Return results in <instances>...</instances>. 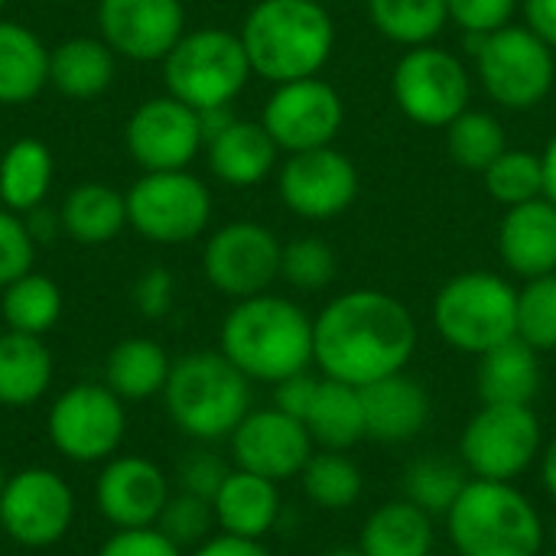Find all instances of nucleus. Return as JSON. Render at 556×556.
<instances>
[{
    "instance_id": "nucleus-1",
    "label": "nucleus",
    "mask_w": 556,
    "mask_h": 556,
    "mask_svg": "<svg viewBox=\"0 0 556 556\" xmlns=\"http://www.w3.org/2000/svg\"><path fill=\"white\" fill-rule=\"evenodd\" d=\"M417 352V319L384 290H349L313 319V365L323 378L368 388L407 371Z\"/></svg>"
},
{
    "instance_id": "nucleus-2",
    "label": "nucleus",
    "mask_w": 556,
    "mask_h": 556,
    "mask_svg": "<svg viewBox=\"0 0 556 556\" xmlns=\"http://www.w3.org/2000/svg\"><path fill=\"white\" fill-rule=\"evenodd\" d=\"M218 352L254 384H277L313 368V316L277 293L235 300L222 319Z\"/></svg>"
},
{
    "instance_id": "nucleus-3",
    "label": "nucleus",
    "mask_w": 556,
    "mask_h": 556,
    "mask_svg": "<svg viewBox=\"0 0 556 556\" xmlns=\"http://www.w3.org/2000/svg\"><path fill=\"white\" fill-rule=\"evenodd\" d=\"M238 36L251 72L270 85L319 75L336 49V23L323 0H257Z\"/></svg>"
},
{
    "instance_id": "nucleus-4",
    "label": "nucleus",
    "mask_w": 556,
    "mask_h": 556,
    "mask_svg": "<svg viewBox=\"0 0 556 556\" xmlns=\"http://www.w3.org/2000/svg\"><path fill=\"white\" fill-rule=\"evenodd\" d=\"M443 521L459 556H541L547 544L538 505L515 482L469 479Z\"/></svg>"
},
{
    "instance_id": "nucleus-5",
    "label": "nucleus",
    "mask_w": 556,
    "mask_h": 556,
    "mask_svg": "<svg viewBox=\"0 0 556 556\" xmlns=\"http://www.w3.org/2000/svg\"><path fill=\"white\" fill-rule=\"evenodd\" d=\"M163 404L186 437L199 443L228 440L251 414V381L222 352H189L173 362Z\"/></svg>"
},
{
    "instance_id": "nucleus-6",
    "label": "nucleus",
    "mask_w": 556,
    "mask_h": 556,
    "mask_svg": "<svg viewBox=\"0 0 556 556\" xmlns=\"http://www.w3.org/2000/svg\"><path fill=\"white\" fill-rule=\"evenodd\" d=\"M433 329L450 349L479 358L518 336V290L492 270L456 274L433 296Z\"/></svg>"
},
{
    "instance_id": "nucleus-7",
    "label": "nucleus",
    "mask_w": 556,
    "mask_h": 556,
    "mask_svg": "<svg viewBox=\"0 0 556 556\" xmlns=\"http://www.w3.org/2000/svg\"><path fill=\"white\" fill-rule=\"evenodd\" d=\"M251 75L254 72L241 36L218 26L186 29L182 39L163 59L166 94L179 98L199 114L231 108Z\"/></svg>"
},
{
    "instance_id": "nucleus-8",
    "label": "nucleus",
    "mask_w": 556,
    "mask_h": 556,
    "mask_svg": "<svg viewBox=\"0 0 556 556\" xmlns=\"http://www.w3.org/2000/svg\"><path fill=\"white\" fill-rule=\"evenodd\" d=\"M469 39L479 81L505 111H531L554 91L556 52L531 26L508 23Z\"/></svg>"
},
{
    "instance_id": "nucleus-9",
    "label": "nucleus",
    "mask_w": 556,
    "mask_h": 556,
    "mask_svg": "<svg viewBox=\"0 0 556 556\" xmlns=\"http://www.w3.org/2000/svg\"><path fill=\"white\" fill-rule=\"evenodd\" d=\"M544 443L534 407L482 404L459 433V463L472 479L518 482L538 466Z\"/></svg>"
},
{
    "instance_id": "nucleus-10",
    "label": "nucleus",
    "mask_w": 556,
    "mask_h": 556,
    "mask_svg": "<svg viewBox=\"0 0 556 556\" xmlns=\"http://www.w3.org/2000/svg\"><path fill=\"white\" fill-rule=\"evenodd\" d=\"M124 195L127 225L150 244H189L212 222V192L189 169L143 173Z\"/></svg>"
},
{
    "instance_id": "nucleus-11",
    "label": "nucleus",
    "mask_w": 556,
    "mask_h": 556,
    "mask_svg": "<svg viewBox=\"0 0 556 556\" xmlns=\"http://www.w3.org/2000/svg\"><path fill=\"white\" fill-rule=\"evenodd\" d=\"M391 98L407 121L443 130L469 108L472 75L450 49L414 46L391 72Z\"/></svg>"
},
{
    "instance_id": "nucleus-12",
    "label": "nucleus",
    "mask_w": 556,
    "mask_h": 556,
    "mask_svg": "<svg viewBox=\"0 0 556 556\" xmlns=\"http://www.w3.org/2000/svg\"><path fill=\"white\" fill-rule=\"evenodd\" d=\"M49 440L52 446L78 466L108 463L117 456L127 437L124 401L108 384H72L49 407Z\"/></svg>"
},
{
    "instance_id": "nucleus-13",
    "label": "nucleus",
    "mask_w": 556,
    "mask_h": 556,
    "mask_svg": "<svg viewBox=\"0 0 556 556\" xmlns=\"http://www.w3.org/2000/svg\"><path fill=\"white\" fill-rule=\"evenodd\" d=\"M280 238L261 222H228L202 248L205 280L231 300L267 293L280 280Z\"/></svg>"
},
{
    "instance_id": "nucleus-14",
    "label": "nucleus",
    "mask_w": 556,
    "mask_h": 556,
    "mask_svg": "<svg viewBox=\"0 0 556 556\" xmlns=\"http://www.w3.org/2000/svg\"><path fill=\"white\" fill-rule=\"evenodd\" d=\"M264 130L274 137L280 153H303L332 147L345 124L342 94L319 75L274 85L261 111Z\"/></svg>"
},
{
    "instance_id": "nucleus-15",
    "label": "nucleus",
    "mask_w": 556,
    "mask_h": 556,
    "mask_svg": "<svg viewBox=\"0 0 556 556\" xmlns=\"http://www.w3.org/2000/svg\"><path fill=\"white\" fill-rule=\"evenodd\" d=\"M75 521V495L68 482L52 469H23L7 479L0 495L3 534L29 551L59 544Z\"/></svg>"
},
{
    "instance_id": "nucleus-16",
    "label": "nucleus",
    "mask_w": 556,
    "mask_h": 556,
    "mask_svg": "<svg viewBox=\"0 0 556 556\" xmlns=\"http://www.w3.org/2000/svg\"><path fill=\"white\" fill-rule=\"evenodd\" d=\"M362 189L358 166L336 147L287 153L277 173V192L287 212L306 222H332L345 215Z\"/></svg>"
},
{
    "instance_id": "nucleus-17",
    "label": "nucleus",
    "mask_w": 556,
    "mask_h": 556,
    "mask_svg": "<svg viewBox=\"0 0 556 556\" xmlns=\"http://www.w3.org/2000/svg\"><path fill=\"white\" fill-rule=\"evenodd\" d=\"M124 147L143 173L189 169L205 150L202 114L173 94L147 98L127 117Z\"/></svg>"
},
{
    "instance_id": "nucleus-18",
    "label": "nucleus",
    "mask_w": 556,
    "mask_h": 556,
    "mask_svg": "<svg viewBox=\"0 0 556 556\" xmlns=\"http://www.w3.org/2000/svg\"><path fill=\"white\" fill-rule=\"evenodd\" d=\"M231 443V463L244 472L264 476L270 482H287L300 479L303 466L316 453V443L306 430L303 420L270 407H261L235 427L228 437Z\"/></svg>"
},
{
    "instance_id": "nucleus-19",
    "label": "nucleus",
    "mask_w": 556,
    "mask_h": 556,
    "mask_svg": "<svg viewBox=\"0 0 556 556\" xmlns=\"http://www.w3.org/2000/svg\"><path fill=\"white\" fill-rule=\"evenodd\" d=\"M98 29L127 62H163L186 33L182 0H98Z\"/></svg>"
},
{
    "instance_id": "nucleus-20",
    "label": "nucleus",
    "mask_w": 556,
    "mask_h": 556,
    "mask_svg": "<svg viewBox=\"0 0 556 556\" xmlns=\"http://www.w3.org/2000/svg\"><path fill=\"white\" fill-rule=\"evenodd\" d=\"M169 495L166 472L143 456H111L94 485V505L117 531L156 528Z\"/></svg>"
},
{
    "instance_id": "nucleus-21",
    "label": "nucleus",
    "mask_w": 556,
    "mask_h": 556,
    "mask_svg": "<svg viewBox=\"0 0 556 556\" xmlns=\"http://www.w3.org/2000/svg\"><path fill=\"white\" fill-rule=\"evenodd\" d=\"M365 404V440L397 446L417 440L433 414L430 391L407 371L388 375L362 388Z\"/></svg>"
},
{
    "instance_id": "nucleus-22",
    "label": "nucleus",
    "mask_w": 556,
    "mask_h": 556,
    "mask_svg": "<svg viewBox=\"0 0 556 556\" xmlns=\"http://www.w3.org/2000/svg\"><path fill=\"white\" fill-rule=\"evenodd\" d=\"M498 257L521 280L556 274V205L547 195L505 208L498 222Z\"/></svg>"
},
{
    "instance_id": "nucleus-23",
    "label": "nucleus",
    "mask_w": 556,
    "mask_h": 556,
    "mask_svg": "<svg viewBox=\"0 0 556 556\" xmlns=\"http://www.w3.org/2000/svg\"><path fill=\"white\" fill-rule=\"evenodd\" d=\"M205 160L218 182L231 189H251L274 173L280 160V147L274 143V137L264 130L261 121L235 117L231 124H225L218 134L205 140Z\"/></svg>"
},
{
    "instance_id": "nucleus-24",
    "label": "nucleus",
    "mask_w": 556,
    "mask_h": 556,
    "mask_svg": "<svg viewBox=\"0 0 556 556\" xmlns=\"http://www.w3.org/2000/svg\"><path fill=\"white\" fill-rule=\"evenodd\" d=\"M212 508H215V525L222 534L264 541L277 528L280 511H283L280 485L264 476L231 466L228 479L212 498Z\"/></svg>"
},
{
    "instance_id": "nucleus-25",
    "label": "nucleus",
    "mask_w": 556,
    "mask_h": 556,
    "mask_svg": "<svg viewBox=\"0 0 556 556\" xmlns=\"http://www.w3.org/2000/svg\"><path fill=\"white\" fill-rule=\"evenodd\" d=\"M541 384H544L541 352H534L518 336L479 355L476 391H479L482 404L534 407Z\"/></svg>"
},
{
    "instance_id": "nucleus-26",
    "label": "nucleus",
    "mask_w": 556,
    "mask_h": 556,
    "mask_svg": "<svg viewBox=\"0 0 556 556\" xmlns=\"http://www.w3.org/2000/svg\"><path fill=\"white\" fill-rule=\"evenodd\" d=\"M117 55L101 36H72L49 52V85L72 98L91 101L114 85Z\"/></svg>"
},
{
    "instance_id": "nucleus-27",
    "label": "nucleus",
    "mask_w": 556,
    "mask_h": 556,
    "mask_svg": "<svg viewBox=\"0 0 556 556\" xmlns=\"http://www.w3.org/2000/svg\"><path fill=\"white\" fill-rule=\"evenodd\" d=\"M437 518L410 505L407 498H394L378 505L358 534V551L365 556H430L437 544Z\"/></svg>"
},
{
    "instance_id": "nucleus-28",
    "label": "nucleus",
    "mask_w": 556,
    "mask_h": 556,
    "mask_svg": "<svg viewBox=\"0 0 556 556\" xmlns=\"http://www.w3.org/2000/svg\"><path fill=\"white\" fill-rule=\"evenodd\" d=\"M62 235L78 244H108L127 228V195L108 182H81L59 205Z\"/></svg>"
},
{
    "instance_id": "nucleus-29",
    "label": "nucleus",
    "mask_w": 556,
    "mask_h": 556,
    "mask_svg": "<svg viewBox=\"0 0 556 556\" xmlns=\"http://www.w3.org/2000/svg\"><path fill=\"white\" fill-rule=\"evenodd\" d=\"M316 450L349 453L365 440V404L362 388L332 381L319 375V388L313 397L309 414L303 417Z\"/></svg>"
},
{
    "instance_id": "nucleus-30",
    "label": "nucleus",
    "mask_w": 556,
    "mask_h": 556,
    "mask_svg": "<svg viewBox=\"0 0 556 556\" xmlns=\"http://www.w3.org/2000/svg\"><path fill=\"white\" fill-rule=\"evenodd\" d=\"M49 52L29 26L0 20V104H26L49 85Z\"/></svg>"
},
{
    "instance_id": "nucleus-31",
    "label": "nucleus",
    "mask_w": 556,
    "mask_h": 556,
    "mask_svg": "<svg viewBox=\"0 0 556 556\" xmlns=\"http://www.w3.org/2000/svg\"><path fill=\"white\" fill-rule=\"evenodd\" d=\"M52 384V352L39 336L7 329L0 336V404L33 407Z\"/></svg>"
},
{
    "instance_id": "nucleus-32",
    "label": "nucleus",
    "mask_w": 556,
    "mask_h": 556,
    "mask_svg": "<svg viewBox=\"0 0 556 556\" xmlns=\"http://www.w3.org/2000/svg\"><path fill=\"white\" fill-rule=\"evenodd\" d=\"M173 358L166 349L153 339L134 336L121 339L104 362V384L127 404V401H147L163 394L169 378Z\"/></svg>"
},
{
    "instance_id": "nucleus-33",
    "label": "nucleus",
    "mask_w": 556,
    "mask_h": 556,
    "mask_svg": "<svg viewBox=\"0 0 556 556\" xmlns=\"http://www.w3.org/2000/svg\"><path fill=\"white\" fill-rule=\"evenodd\" d=\"M55 176L52 150L36 137L13 140L0 156V205L26 215L49 199Z\"/></svg>"
},
{
    "instance_id": "nucleus-34",
    "label": "nucleus",
    "mask_w": 556,
    "mask_h": 556,
    "mask_svg": "<svg viewBox=\"0 0 556 556\" xmlns=\"http://www.w3.org/2000/svg\"><path fill=\"white\" fill-rule=\"evenodd\" d=\"M0 313L7 329L42 339L62 319V290L52 277L29 270L10 287H3Z\"/></svg>"
},
{
    "instance_id": "nucleus-35",
    "label": "nucleus",
    "mask_w": 556,
    "mask_h": 556,
    "mask_svg": "<svg viewBox=\"0 0 556 556\" xmlns=\"http://www.w3.org/2000/svg\"><path fill=\"white\" fill-rule=\"evenodd\" d=\"M365 3H368L371 26L384 39L404 49L433 42L450 23L446 0H365Z\"/></svg>"
},
{
    "instance_id": "nucleus-36",
    "label": "nucleus",
    "mask_w": 556,
    "mask_h": 556,
    "mask_svg": "<svg viewBox=\"0 0 556 556\" xmlns=\"http://www.w3.org/2000/svg\"><path fill=\"white\" fill-rule=\"evenodd\" d=\"M469 472L459 459H446L440 453L433 456H420L404 469L401 489L410 505H417L420 511H427L430 518H446L450 508L456 505V498L463 495V489L469 485Z\"/></svg>"
},
{
    "instance_id": "nucleus-37",
    "label": "nucleus",
    "mask_w": 556,
    "mask_h": 556,
    "mask_svg": "<svg viewBox=\"0 0 556 556\" xmlns=\"http://www.w3.org/2000/svg\"><path fill=\"white\" fill-rule=\"evenodd\" d=\"M300 489L309 505L323 511H345L358 505L365 492V476L355 459H349V453L316 450L300 472Z\"/></svg>"
},
{
    "instance_id": "nucleus-38",
    "label": "nucleus",
    "mask_w": 556,
    "mask_h": 556,
    "mask_svg": "<svg viewBox=\"0 0 556 556\" xmlns=\"http://www.w3.org/2000/svg\"><path fill=\"white\" fill-rule=\"evenodd\" d=\"M443 130H446V153H450V160L456 166L469 169V173H485L508 150L505 127L489 111L466 108Z\"/></svg>"
},
{
    "instance_id": "nucleus-39",
    "label": "nucleus",
    "mask_w": 556,
    "mask_h": 556,
    "mask_svg": "<svg viewBox=\"0 0 556 556\" xmlns=\"http://www.w3.org/2000/svg\"><path fill=\"white\" fill-rule=\"evenodd\" d=\"M485 192L505 205V208H515V205H525L531 199H541L544 195V160L541 153L534 150H518V147H508L485 173Z\"/></svg>"
},
{
    "instance_id": "nucleus-40",
    "label": "nucleus",
    "mask_w": 556,
    "mask_h": 556,
    "mask_svg": "<svg viewBox=\"0 0 556 556\" xmlns=\"http://www.w3.org/2000/svg\"><path fill=\"white\" fill-rule=\"evenodd\" d=\"M339 274V257L323 238H293L280 254V280L300 293L326 290Z\"/></svg>"
},
{
    "instance_id": "nucleus-41",
    "label": "nucleus",
    "mask_w": 556,
    "mask_h": 556,
    "mask_svg": "<svg viewBox=\"0 0 556 556\" xmlns=\"http://www.w3.org/2000/svg\"><path fill=\"white\" fill-rule=\"evenodd\" d=\"M518 339L534 352H556V274L525 280L518 290Z\"/></svg>"
},
{
    "instance_id": "nucleus-42",
    "label": "nucleus",
    "mask_w": 556,
    "mask_h": 556,
    "mask_svg": "<svg viewBox=\"0 0 556 556\" xmlns=\"http://www.w3.org/2000/svg\"><path fill=\"white\" fill-rule=\"evenodd\" d=\"M156 528L176 544V547H199V544H205L212 534H215V508H212V502L208 498H199V495H192V492H173L169 498H166V505H163V511H160V521H156Z\"/></svg>"
},
{
    "instance_id": "nucleus-43",
    "label": "nucleus",
    "mask_w": 556,
    "mask_h": 556,
    "mask_svg": "<svg viewBox=\"0 0 556 556\" xmlns=\"http://www.w3.org/2000/svg\"><path fill=\"white\" fill-rule=\"evenodd\" d=\"M36 264V241L23 215L0 205V290L29 274Z\"/></svg>"
},
{
    "instance_id": "nucleus-44",
    "label": "nucleus",
    "mask_w": 556,
    "mask_h": 556,
    "mask_svg": "<svg viewBox=\"0 0 556 556\" xmlns=\"http://www.w3.org/2000/svg\"><path fill=\"white\" fill-rule=\"evenodd\" d=\"M521 0H446L450 20L466 36H485L511 23Z\"/></svg>"
},
{
    "instance_id": "nucleus-45",
    "label": "nucleus",
    "mask_w": 556,
    "mask_h": 556,
    "mask_svg": "<svg viewBox=\"0 0 556 556\" xmlns=\"http://www.w3.org/2000/svg\"><path fill=\"white\" fill-rule=\"evenodd\" d=\"M228 472H231V466H228L225 459H218L215 453L199 450V453H189V456L182 459L176 479H179V489H182V492H192V495L212 502V498L218 495L222 482L228 479Z\"/></svg>"
},
{
    "instance_id": "nucleus-46",
    "label": "nucleus",
    "mask_w": 556,
    "mask_h": 556,
    "mask_svg": "<svg viewBox=\"0 0 556 556\" xmlns=\"http://www.w3.org/2000/svg\"><path fill=\"white\" fill-rule=\"evenodd\" d=\"M98 556H182V547H176L160 528H130L114 531Z\"/></svg>"
},
{
    "instance_id": "nucleus-47",
    "label": "nucleus",
    "mask_w": 556,
    "mask_h": 556,
    "mask_svg": "<svg viewBox=\"0 0 556 556\" xmlns=\"http://www.w3.org/2000/svg\"><path fill=\"white\" fill-rule=\"evenodd\" d=\"M134 303L147 319H163L176 303V277L166 267H150L134 283Z\"/></svg>"
},
{
    "instance_id": "nucleus-48",
    "label": "nucleus",
    "mask_w": 556,
    "mask_h": 556,
    "mask_svg": "<svg viewBox=\"0 0 556 556\" xmlns=\"http://www.w3.org/2000/svg\"><path fill=\"white\" fill-rule=\"evenodd\" d=\"M316 388H319V375H313V371L290 375V378L274 384V407L296 417V420H303L309 414V407H313Z\"/></svg>"
},
{
    "instance_id": "nucleus-49",
    "label": "nucleus",
    "mask_w": 556,
    "mask_h": 556,
    "mask_svg": "<svg viewBox=\"0 0 556 556\" xmlns=\"http://www.w3.org/2000/svg\"><path fill=\"white\" fill-rule=\"evenodd\" d=\"M192 556H270L264 541H248L235 534H212L205 544H199Z\"/></svg>"
},
{
    "instance_id": "nucleus-50",
    "label": "nucleus",
    "mask_w": 556,
    "mask_h": 556,
    "mask_svg": "<svg viewBox=\"0 0 556 556\" xmlns=\"http://www.w3.org/2000/svg\"><path fill=\"white\" fill-rule=\"evenodd\" d=\"M525 7V26H531L556 52V0H521Z\"/></svg>"
},
{
    "instance_id": "nucleus-51",
    "label": "nucleus",
    "mask_w": 556,
    "mask_h": 556,
    "mask_svg": "<svg viewBox=\"0 0 556 556\" xmlns=\"http://www.w3.org/2000/svg\"><path fill=\"white\" fill-rule=\"evenodd\" d=\"M23 222H26V228H29V235H33V241H36V244L55 241V238L62 235L59 208H49L46 202H42V205H36L33 212H26V215H23Z\"/></svg>"
},
{
    "instance_id": "nucleus-52",
    "label": "nucleus",
    "mask_w": 556,
    "mask_h": 556,
    "mask_svg": "<svg viewBox=\"0 0 556 556\" xmlns=\"http://www.w3.org/2000/svg\"><path fill=\"white\" fill-rule=\"evenodd\" d=\"M538 472H541V485L547 489V495L556 502V437L544 443L541 459H538Z\"/></svg>"
},
{
    "instance_id": "nucleus-53",
    "label": "nucleus",
    "mask_w": 556,
    "mask_h": 556,
    "mask_svg": "<svg viewBox=\"0 0 556 556\" xmlns=\"http://www.w3.org/2000/svg\"><path fill=\"white\" fill-rule=\"evenodd\" d=\"M541 160H544V195L556 205V134L547 140Z\"/></svg>"
},
{
    "instance_id": "nucleus-54",
    "label": "nucleus",
    "mask_w": 556,
    "mask_h": 556,
    "mask_svg": "<svg viewBox=\"0 0 556 556\" xmlns=\"http://www.w3.org/2000/svg\"><path fill=\"white\" fill-rule=\"evenodd\" d=\"M323 556H365L358 547H339V551H329V554Z\"/></svg>"
},
{
    "instance_id": "nucleus-55",
    "label": "nucleus",
    "mask_w": 556,
    "mask_h": 556,
    "mask_svg": "<svg viewBox=\"0 0 556 556\" xmlns=\"http://www.w3.org/2000/svg\"><path fill=\"white\" fill-rule=\"evenodd\" d=\"M7 479H10V476H7L3 466H0V495H3V489H7Z\"/></svg>"
},
{
    "instance_id": "nucleus-56",
    "label": "nucleus",
    "mask_w": 556,
    "mask_h": 556,
    "mask_svg": "<svg viewBox=\"0 0 556 556\" xmlns=\"http://www.w3.org/2000/svg\"><path fill=\"white\" fill-rule=\"evenodd\" d=\"M3 7H7V0H0V10H3Z\"/></svg>"
},
{
    "instance_id": "nucleus-57",
    "label": "nucleus",
    "mask_w": 556,
    "mask_h": 556,
    "mask_svg": "<svg viewBox=\"0 0 556 556\" xmlns=\"http://www.w3.org/2000/svg\"><path fill=\"white\" fill-rule=\"evenodd\" d=\"M52 3H65V0H52Z\"/></svg>"
}]
</instances>
